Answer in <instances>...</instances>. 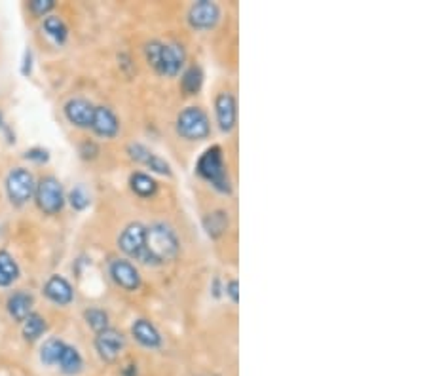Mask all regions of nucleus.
<instances>
[{
    "label": "nucleus",
    "mask_w": 427,
    "mask_h": 376,
    "mask_svg": "<svg viewBox=\"0 0 427 376\" xmlns=\"http://www.w3.org/2000/svg\"><path fill=\"white\" fill-rule=\"evenodd\" d=\"M145 247H147L148 259L152 264H164V262H171L179 255L180 243L175 230L169 224L154 222L147 229Z\"/></svg>",
    "instance_id": "obj_1"
},
{
    "label": "nucleus",
    "mask_w": 427,
    "mask_h": 376,
    "mask_svg": "<svg viewBox=\"0 0 427 376\" xmlns=\"http://www.w3.org/2000/svg\"><path fill=\"white\" fill-rule=\"evenodd\" d=\"M145 55H147L148 65L161 76H169L173 78L177 74H180L184 61H187V54L184 48L180 44H166V42H148L145 46Z\"/></svg>",
    "instance_id": "obj_2"
},
{
    "label": "nucleus",
    "mask_w": 427,
    "mask_h": 376,
    "mask_svg": "<svg viewBox=\"0 0 427 376\" xmlns=\"http://www.w3.org/2000/svg\"><path fill=\"white\" fill-rule=\"evenodd\" d=\"M196 173L200 175L203 181L209 182L215 190H219L221 194H230L232 192V181H230V175H228L222 148L219 145L209 147L198 158V161H196Z\"/></svg>",
    "instance_id": "obj_3"
},
{
    "label": "nucleus",
    "mask_w": 427,
    "mask_h": 376,
    "mask_svg": "<svg viewBox=\"0 0 427 376\" xmlns=\"http://www.w3.org/2000/svg\"><path fill=\"white\" fill-rule=\"evenodd\" d=\"M175 129L187 141H201V139H207L211 133V124H209V116L205 115L203 108L187 107L177 116Z\"/></svg>",
    "instance_id": "obj_4"
},
{
    "label": "nucleus",
    "mask_w": 427,
    "mask_h": 376,
    "mask_svg": "<svg viewBox=\"0 0 427 376\" xmlns=\"http://www.w3.org/2000/svg\"><path fill=\"white\" fill-rule=\"evenodd\" d=\"M34 198H36V205L42 213L46 215H57L63 205H65V194H63V187L61 182L48 175L42 177L41 182L34 188Z\"/></svg>",
    "instance_id": "obj_5"
},
{
    "label": "nucleus",
    "mask_w": 427,
    "mask_h": 376,
    "mask_svg": "<svg viewBox=\"0 0 427 376\" xmlns=\"http://www.w3.org/2000/svg\"><path fill=\"white\" fill-rule=\"evenodd\" d=\"M145 236H147V226H143L140 222H131V224H127L118 238V247L135 261L152 264L148 259L147 247H145Z\"/></svg>",
    "instance_id": "obj_6"
},
{
    "label": "nucleus",
    "mask_w": 427,
    "mask_h": 376,
    "mask_svg": "<svg viewBox=\"0 0 427 376\" xmlns=\"http://www.w3.org/2000/svg\"><path fill=\"white\" fill-rule=\"evenodd\" d=\"M34 179L25 168L12 169L6 177V192L14 205H25L34 196Z\"/></svg>",
    "instance_id": "obj_7"
},
{
    "label": "nucleus",
    "mask_w": 427,
    "mask_h": 376,
    "mask_svg": "<svg viewBox=\"0 0 427 376\" xmlns=\"http://www.w3.org/2000/svg\"><path fill=\"white\" fill-rule=\"evenodd\" d=\"M221 21V8L211 0H200L188 10V23L196 31H211Z\"/></svg>",
    "instance_id": "obj_8"
},
{
    "label": "nucleus",
    "mask_w": 427,
    "mask_h": 376,
    "mask_svg": "<svg viewBox=\"0 0 427 376\" xmlns=\"http://www.w3.org/2000/svg\"><path fill=\"white\" fill-rule=\"evenodd\" d=\"M124 348H126V338H124L120 331L113 329V327L101 331L95 336V349H97V354H99L103 361H116L124 352Z\"/></svg>",
    "instance_id": "obj_9"
},
{
    "label": "nucleus",
    "mask_w": 427,
    "mask_h": 376,
    "mask_svg": "<svg viewBox=\"0 0 427 376\" xmlns=\"http://www.w3.org/2000/svg\"><path fill=\"white\" fill-rule=\"evenodd\" d=\"M110 277L118 287L129 291V293L139 291L140 283H143L139 270L126 259H116V261L110 262Z\"/></svg>",
    "instance_id": "obj_10"
},
{
    "label": "nucleus",
    "mask_w": 427,
    "mask_h": 376,
    "mask_svg": "<svg viewBox=\"0 0 427 376\" xmlns=\"http://www.w3.org/2000/svg\"><path fill=\"white\" fill-rule=\"evenodd\" d=\"M215 115H217V124L224 133H230L236 128L238 122V105H236V97L228 92L217 95L215 99Z\"/></svg>",
    "instance_id": "obj_11"
},
{
    "label": "nucleus",
    "mask_w": 427,
    "mask_h": 376,
    "mask_svg": "<svg viewBox=\"0 0 427 376\" xmlns=\"http://www.w3.org/2000/svg\"><path fill=\"white\" fill-rule=\"evenodd\" d=\"M127 154H129L131 160L137 161V164L147 166V168L150 169V171H154V173L166 175V177L171 175V166H169L164 158H160L158 154H154L152 150H148L147 147H143L139 143H131V145L127 147Z\"/></svg>",
    "instance_id": "obj_12"
},
{
    "label": "nucleus",
    "mask_w": 427,
    "mask_h": 376,
    "mask_svg": "<svg viewBox=\"0 0 427 376\" xmlns=\"http://www.w3.org/2000/svg\"><path fill=\"white\" fill-rule=\"evenodd\" d=\"M92 129L99 137L113 139L120 131V120L108 107H95L94 120H92Z\"/></svg>",
    "instance_id": "obj_13"
},
{
    "label": "nucleus",
    "mask_w": 427,
    "mask_h": 376,
    "mask_svg": "<svg viewBox=\"0 0 427 376\" xmlns=\"http://www.w3.org/2000/svg\"><path fill=\"white\" fill-rule=\"evenodd\" d=\"M95 107L86 99H71L65 105V116L67 120L76 126V128H92V120H94Z\"/></svg>",
    "instance_id": "obj_14"
},
{
    "label": "nucleus",
    "mask_w": 427,
    "mask_h": 376,
    "mask_svg": "<svg viewBox=\"0 0 427 376\" xmlns=\"http://www.w3.org/2000/svg\"><path fill=\"white\" fill-rule=\"evenodd\" d=\"M44 295L52 301L54 304H59V306H67V304L73 303L74 298V291L71 287V283L61 277V275H52L50 280L44 285Z\"/></svg>",
    "instance_id": "obj_15"
},
{
    "label": "nucleus",
    "mask_w": 427,
    "mask_h": 376,
    "mask_svg": "<svg viewBox=\"0 0 427 376\" xmlns=\"http://www.w3.org/2000/svg\"><path fill=\"white\" fill-rule=\"evenodd\" d=\"M131 335L143 348L156 349L161 346V335L160 331L154 327L148 319H137L131 325Z\"/></svg>",
    "instance_id": "obj_16"
},
{
    "label": "nucleus",
    "mask_w": 427,
    "mask_h": 376,
    "mask_svg": "<svg viewBox=\"0 0 427 376\" xmlns=\"http://www.w3.org/2000/svg\"><path fill=\"white\" fill-rule=\"evenodd\" d=\"M33 295H29L25 291H17L8 298V312L14 317L15 321H25L31 314H33Z\"/></svg>",
    "instance_id": "obj_17"
},
{
    "label": "nucleus",
    "mask_w": 427,
    "mask_h": 376,
    "mask_svg": "<svg viewBox=\"0 0 427 376\" xmlns=\"http://www.w3.org/2000/svg\"><path fill=\"white\" fill-rule=\"evenodd\" d=\"M228 224H230V219H228V213L224 209H217V211H211L203 217V230L213 240L226 234Z\"/></svg>",
    "instance_id": "obj_18"
},
{
    "label": "nucleus",
    "mask_w": 427,
    "mask_h": 376,
    "mask_svg": "<svg viewBox=\"0 0 427 376\" xmlns=\"http://www.w3.org/2000/svg\"><path fill=\"white\" fill-rule=\"evenodd\" d=\"M57 365H59V369L63 370L65 375L74 376L84 369V359H82L80 352L74 348V346L65 344V348H63V354H61Z\"/></svg>",
    "instance_id": "obj_19"
},
{
    "label": "nucleus",
    "mask_w": 427,
    "mask_h": 376,
    "mask_svg": "<svg viewBox=\"0 0 427 376\" xmlns=\"http://www.w3.org/2000/svg\"><path fill=\"white\" fill-rule=\"evenodd\" d=\"M129 187L139 198H152L158 192V182L154 181L150 175L140 173V171L129 177Z\"/></svg>",
    "instance_id": "obj_20"
},
{
    "label": "nucleus",
    "mask_w": 427,
    "mask_h": 376,
    "mask_svg": "<svg viewBox=\"0 0 427 376\" xmlns=\"http://www.w3.org/2000/svg\"><path fill=\"white\" fill-rule=\"evenodd\" d=\"M20 277V266L8 251H0V287H10Z\"/></svg>",
    "instance_id": "obj_21"
},
{
    "label": "nucleus",
    "mask_w": 427,
    "mask_h": 376,
    "mask_svg": "<svg viewBox=\"0 0 427 376\" xmlns=\"http://www.w3.org/2000/svg\"><path fill=\"white\" fill-rule=\"evenodd\" d=\"M201 86H203V71L198 65L188 67L180 76V87L187 95L200 94Z\"/></svg>",
    "instance_id": "obj_22"
},
{
    "label": "nucleus",
    "mask_w": 427,
    "mask_h": 376,
    "mask_svg": "<svg viewBox=\"0 0 427 376\" xmlns=\"http://www.w3.org/2000/svg\"><path fill=\"white\" fill-rule=\"evenodd\" d=\"M46 329L48 323L41 314H34L33 312V314L23 321V336H25V340H31V342L38 340V338L46 333Z\"/></svg>",
    "instance_id": "obj_23"
},
{
    "label": "nucleus",
    "mask_w": 427,
    "mask_h": 376,
    "mask_svg": "<svg viewBox=\"0 0 427 376\" xmlns=\"http://www.w3.org/2000/svg\"><path fill=\"white\" fill-rule=\"evenodd\" d=\"M44 31H46L48 36L54 38L57 44H63L68 36V29L67 25H65V21L57 17V15H48L46 20H44Z\"/></svg>",
    "instance_id": "obj_24"
},
{
    "label": "nucleus",
    "mask_w": 427,
    "mask_h": 376,
    "mask_svg": "<svg viewBox=\"0 0 427 376\" xmlns=\"http://www.w3.org/2000/svg\"><path fill=\"white\" fill-rule=\"evenodd\" d=\"M65 342L59 338H50L48 342H44L41 349V361L44 365H57L61 354H63Z\"/></svg>",
    "instance_id": "obj_25"
},
{
    "label": "nucleus",
    "mask_w": 427,
    "mask_h": 376,
    "mask_svg": "<svg viewBox=\"0 0 427 376\" xmlns=\"http://www.w3.org/2000/svg\"><path fill=\"white\" fill-rule=\"evenodd\" d=\"M84 317H86V323L95 331V333H101V331L108 329V314L105 310L89 308L84 312Z\"/></svg>",
    "instance_id": "obj_26"
},
{
    "label": "nucleus",
    "mask_w": 427,
    "mask_h": 376,
    "mask_svg": "<svg viewBox=\"0 0 427 376\" xmlns=\"http://www.w3.org/2000/svg\"><path fill=\"white\" fill-rule=\"evenodd\" d=\"M68 202H71V205H73L76 211L86 209L87 205H89V194L86 192V188L84 187L73 188V190H71V194H68Z\"/></svg>",
    "instance_id": "obj_27"
},
{
    "label": "nucleus",
    "mask_w": 427,
    "mask_h": 376,
    "mask_svg": "<svg viewBox=\"0 0 427 376\" xmlns=\"http://www.w3.org/2000/svg\"><path fill=\"white\" fill-rule=\"evenodd\" d=\"M29 6H31V10H33V14L42 15V17L46 15L48 17V14H50V12H52V10L55 8V2L54 0H31V4H29Z\"/></svg>",
    "instance_id": "obj_28"
},
{
    "label": "nucleus",
    "mask_w": 427,
    "mask_h": 376,
    "mask_svg": "<svg viewBox=\"0 0 427 376\" xmlns=\"http://www.w3.org/2000/svg\"><path fill=\"white\" fill-rule=\"evenodd\" d=\"M25 158L31 161H36V164H44V161L50 160V154H48V150H44V148H31V150L25 152Z\"/></svg>",
    "instance_id": "obj_29"
},
{
    "label": "nucleus",
    "mask_w": 427,
    "mask_h": 376,
    "mask_svg": "<svg viewBox=\"0 0 427 376\" xmlns=\"http://www.w3.org/2000/svg\"><path fill=\"white\" fill-rule=\"evenodd\" d=\"M226 295L230 296V301L234 304L240 303V283H238V280H230L226 283Z\"/></svg>",
    "instance_id": "obj_30"
},
{
    "label": "nucleus",
    "mask_w": 427,
    "mask_h": 376,
    "mask_svg": "<svg viewBox=\"0 0 427 376\" xmlns=\"http://www.w3.org/2000/svg\"><path fill=\"white\" fill-rule=\"evenodd\" d=\"M0 126H2V116H0Z\"/></svg>",
    "instance_id": "obj_31"
}]
</instances>
